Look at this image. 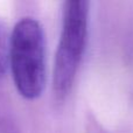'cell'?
Returning a JSON list of instances; mask_svg holds the SVG:
<instances>
[{"instance_id":"cell-1","label":"cell","mask_w":133,"mask_h":133,"mask_svg":"<svg viewBox=\"0 0 133 133\" xmlns=\"http://www.w3.org/2000/svg\"><path fill=\"white\" fill-rule=\"evenodd\" d=\"M9 65L15 87L21 96L35 99L46 84L44 34L39 21L23 18L11 35Z\"/></svg>"},{"instance_id":"cell-2","label":"cell","mask_w":133,"mask_h":133,"mask_svg":"<svg viewBox=\"0 0 133 133\" xmlns=\"http://www.w3.org/2000/svg\"><path fill=\"white\" fill-rule=\"evenodd\" d=\"M88 21L89 2L84 0L64 2L62 32L55 55L53 75L54 94L58 101L68 96L75 82L87 46Z\"/></svg>"},{"instance_id":"cell-3","label":"cell","mask_w":133,"mask_h":133,"mask_svg":"<svg viewBox=\"0 0 133 133\" xmlns=\"http://www.w3.org/2000/svg\"><path fill=\"white\" fill-rule=\"evenodd\" d=\"M9 46L11 36L2 21H0V78L6 74L7 65L9 64Z\"/></svg>"}]
</instances>
